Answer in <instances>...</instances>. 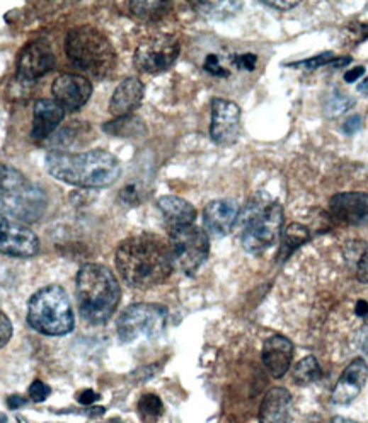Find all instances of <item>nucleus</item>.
Returning a JSON list of instances; mask_svg holds the SVG:
<instances>
[{
    "mask_svg": "<svg viewBox=\"0 0 368 423\" xmlns=\"http://www.w3.org/2000/svg\"><path fill=\"white\" fill-rule=\"evenodd\" d=\"M237 217H239V205L234 200H213L205 207L203 211V224L206 234L213 238H223L234 229Z\"/></svg>",
    "mask_w": 368,
    "mask_h": 423,
    "instance_id": "obj_17",
    "label": "nucleus"
},
{
    "mask_svg": "<svg viewBox=\"0 0 368 423\" xmlns=\"http://www.w3.org/2000/svg\"><path fill=\"white\" fill-rule=\"evenodd\" d=\"M65 111L55 99H38L33 111V128L31 138L35 142L46 141L58 125L62 123Z\"/></svg>",
    "mask_w": 368,
    "mask_h": 423,
    "instance_id": "obj_19",
    "label": "nucleus"
},
{
    "mask_svg": "<svg viewBox=\"0 0 368 423\" xmlns=\"http://www.w3.org/2000/svg\"><path fill=\"white\" fill-rule=\"evenodd\" d=\"M308 238H311V234H308L307 227L300 226V224H290V226L281 232V244L280 253H278V261L289 260L291 253L297 251L300 246H303Z\"/></svg>",
    "mask_w": 368,
    "mask_h": 423,
    "instance_id": "obj_23",
    "label": "nucleus"
},
{
    "mask_svg": "<svg viewBox=\"0 0 368 423\" xmlns=\"http://www.w3.org/2000/svg\"><path fill=\"white\" fill-rule=\"evenodd\" d=\"M263 363L274 379H280L290 369L294 358V345L289 338L274 335L264 341L263 345Z\"/></svg>",
    "mask_w": 368,
    "mask_h": 423,
    "instance_id": "obj_18",
    "label": "nucleus"
},
{
    "mask_svg": "<svg viewBox=\"0 0 368 423\" xmlns=\"http://www.w3.org/2000/svg\"><path fill=\"white\" fill-rule=\"evenodd\" d=\"M334 58H336V57H334V53H320L314 58H308V60L295 63V65L306 67V69H319V67L331 65V63L334 62Z\"/></svg>",
    "mask_w": 368,
    "mask_h": 423,
    "instance_id": "obj_31",
    "label": "nucleus"
},
{
    "mask_svg": "<svg viewBox=\"0 0 368 423\" xmlns=\"http://www.w3.org/2000/svg\"><path fill=\"white\" fill-rule=\"evenodd\" d=\"M52 92L63 111L74 113L91 99L92 84L86 75L62 74L60 77L55 79Z\"/></svg>",
    "mask_w": 368,
    "mask_h": 423,
    "instance_id": "obj_14",
    "label": "nucleus"
},
{
    "mask_svg": "<svg viewBox=\"0 0 368 423\" xmlns=\"http://www.w3.org/2000/svg\"><path fill=\"white\" fill-rule=\"evenodd\" d=\"M358 92H362V94H367L368 96V77L363 80L362 84L358 86Z\"/></svg>",
    "mask_w": 368,
    "mask_h": 423,
    "instance_id": "obj_41",
    "label": "nucleus"
},
{
    "mask_svg": "<svg viewBox=\"0 0 368 423\" xmlns=\"http://www.w3.org/2000/svg\"><path fill=\"white\" fill-rule=\"evenodd\" d=\"M167 309L160 304H133L121 312L118 319V336L123 344L154 340L166 329Z\"/></svg>",
    "mask_w": 368,
    "mask_h": 423,
    "instance_id": "obj_8",
    "label": "nucleus"
},
{
    "mask_svg": "<svg viewBox=\"0 0 368 423\" xmlns=\"http://www.w3.org/2000/svg\"><path fill=\"white\" fill-rule=\"evenodd\" d=\"M359 126H362V118H359L358 115H355V116L348 118V120L342 123V130H345L346 133L351 135V133L357 132V130H359Z\"/></svg>",
    "mask_w": 368,
    "mask_h": 423,
    "instance_id": "obj_36",
    "label": "nucleus"
},
{
    "mask_svg": "<svg viewBox=\"0 0 368 423\" xmlns=\"http://www.w3.org/2000/svg\"><path fill=\"white\" fill-rule=\"evenodd\" d=\"M240 135V109L232 101L215 97L211 101L210 137L217 145H232Z\"/></svg>",
    "mask_w": 368,
    "mask_h": 423,
    "instance_id": "obj_12",
    "label": "nucleus"
},
{
    "mask_svg": "<svg viewBox=\"0 0 368 423\" xmlns=\"http://www.w3.org/2000/svg\"><path fill=\"white\" fill-rule=\"evenodd\" d=\"M55 67V55L52 46L45 40H35L24 46L18 60V79L23 84H31L43 77Z\"/></svg>",
    "mask_w": 368,
    "mask_h": 423,
    "instance_id": "obj_13",
    "label": "nucleus"
},
{
    "mask_svg": "<svg viewBox=\"0 0 368 423\" xmlns=\"http://www.w3.org/2000/svg\"><path fill=\"white\" fill-rule=\"evenodd\" d=\"M232 62L235 63L239 69H244V70H255L256 69V63H257V57L255 53H244V55H237V57L232 58Z\"/></svg>",
    "mask_w": 368,
    "mask_h": 423,
    "instance_id": "obj_33",
    "label": "nucleus"
},
{
    "mask_svg": "<svg viewBox=\"0 0 368 423\" xmlns=\"http://www.w3.org/2000/svg\"><path fill=\"white\" fill-rule=\"evenodd\" d=\"M365 74V67H357V69H351L345 74L346 82H357V80Z\"/></svg>",
    "mask_w": 368,
    "mask_h": 423,
    "instance_id": "obj_37",
    "label": "nucleus"
},
{
    "mask_svg": "<svg viewBox=\"0 0 368 423\" xmlns=\"http://www.w3.org/2000/svg\"><path fill=\"white\" fill-rule=\"evenodd\" d=\"M137 410L143 423H155L162 417L164 405L157 395H143L138 401Z\"/></svg>",
    "mask_w": 368,
    "mask_h": 423,
    "instance_id": "obj_27",
    "label": "nucleus"
},
{
    "mask_svg": "<svg viewBox=\"0 0 368 423\" xmlns=\"http://www.w3.org/2000/svg\"><path fill=\"white\" fill-rule=\"evenodd\" d=\"M157 203L164 219H166L169 229H174V227L181 226H191V224H194L196 210H194L191 203L186 202L184 198L167 194V197L159 198Z\"/></svg>",
    "mask_w": 368,
    "mask_h": 423,
    "instance_id": "obj_22",
    "label": "nucleus"
},
{
    "mask_svg": "<svg viewBox=\"0 0 368 423\" xmlns=\"http://www.w3.org/2000/svg\"><path fill=\"white\" fill-rule=\"evenodd\" d=\"M283 227V209L280 203H255L245 209L242 226V246L252 255L272 248L280 238Z\"/></svg>",
    "mask_w": 368,
    "mask_h": 423,
    "instance_id": "obj_7",
    "label": "nucleus"
},
{
    "mask_svg": "<svg viewBox=\"0 0 368 423\" xmlns=\"http://www.w3.org/2000/svg\"><path fill=\"white\" fill-rule=\"evenodd\" d=\"M28 323L46 336H63L74 329L75 319L67 292L60 285H46L33 294L28 306Z\"/></svg>",
    "mask_w": 368,
    "mask_h": 423,
    "instance_id": "obj_6",
    "label": "nucleus"
},
{
    "mask_svg": "<svg viewBox=\"0 0 368 423\" xmlns=\"http://www.w3.org/2000/svg\"><path fill=\"white\" fill-rule=\"evenodd\" d=\"M40 251V239L26 224L0 215V253L14 258H33Z\"/></svg>",
    "mask_w": 368,
    "mask_h": 423,
    "instance_id": "obj_11",
    "label": "nucleus"
},
{
    "mask_svg": "<svg viewBox=\"0 0 368 423\" xmlns=\"http://www.w3.org/2000/svg\"><path fill=\"white\" fill-rule=\"evenodd\" d=\"M121 290L114 273L103 265L87 263L77 273L80 314L91 324H103L116 311Z\"/></svg>",
    "mask_w": 368,
    "mask_h": 423,
    "instance_id": "obj_3",
    "label": "nucleus"
},
{
    "mask_svg": "<svg viewBox=\"0 0 368 423\" xmlns=\"http://www.w3.org/2000/svg\"><path fill=\"white\" fill-rule=\"evenodd\" d=\"M331 423H358V422H355V420H350V418H342V417H336V418H333V420H331Z\"/></svg>",
    "mask_w": 368,
    "mask_h": 423,
    "instance_id": "obj_42",
    "label": "nucleus"
},
{
    "mask_svg": "<svg viewBox=\"0 0 368 423\" xmlns=\"http://www.w3.org/2000/svg\"><path fill=\"white\" fill-rule=\"evenodd\" d=\"M179 41L171 35L152 36L143 40L135 52V65L145 74H160L174 65L179 57Z\"/></svg>",
    "mask_w": 368,
    "mask_h": 423,
    "instance_id": "obj_10",
    "label": "nucleus"
},
{
    "mask_svg": "<svg viewBox=\"0 0 368 423\" xmlns=\"http://www.w3.org/2000/svg\"><path fill=\"white\" fill-rule=\"evenodd\" d=\"M12 336V323L11 319L0 311V348H4L7 344H9Z\"/></svg>",
    "mask_w": 368,
    "mask_h": 423,
    "instance_id": "obj_32",
    "label": "nucleus"
},
{
    "mask_svg": "<svg viewBox=\"0 0 368 423\" xmlns=\"http://www.w3.org/2000/svg\"><path fill=\"white\" fill-rule=\"evenodd\" d=\"M50 392H52V388H50L48 384H45L43 380H35V383L29 386V397H31L33 401H36V403H43L46 397L50 396Z\"/></svg>",
    "mask_w": 368,
    "mask_h": 423,
    "instance_id": "obj_30",
    "label": "nucleus"
},
{
    "mask_svg": "<svg viewBox=\"0 0 368 423\" xmlns=\"http://www.w3.org/2000/svg\"><path fill=\"white\" fill-rule=\"evenodd\" d=\"M116 268L126 285L147 290L171 277L174 258L166 239L140 232L121 241L116 249Z\"/></svg>",
    "mask_w": 368,
    "mask_h": 423,
    "instance_id": "obj_1",
    "label": "nucleus"
},
{
    "mask_svg": "<svg viewBox=\"0 0 368 423\" xmlns=\"http://www.w3.org/2000/svg\"><path fill=\"white\" fill-rule=\"evenodd\" d=\"M7 422V417L4 413H0V423H6Z\"/></svg>",
    "mask_w": 368,
    "mask_h": 423,
    "instance_id": "obj_43",
    "label": "nucleus"
},
{
    "mask_svg": "<svg viewBox=\"0 0 368 423\" xmlns=\"http://www.w3.org/2000/svg\"><path fill=\"white\" fill-rule=\"evenodd\" d=\"M329 211L346 226L368 224V193H340L329 200Z\"/></svg>",
    "mask_w": 368,
    "mask_h": 423,
    "instance_id": "obj_15",
    "label": "nucleus"
},
{
    "mask_svg": "<svg viewBox=\"0 0 368 423\" xmlns=\"http://www.w3.org/2000/svg\"><path fill=\"white\" fill-rule=\"evenodd\" d=\"M368 379V366L363 358H355L342 370L340 380L333 389L331 401L334 405H350L365 388Z\"/></svg>",
    "mask_w": 368,
    "mask_h": 423,
    "instance_id": "obj_16",
    "label": "nucleus"
},
{
    "mask_svg": "<svg viewBox=\"0 0 368 423\" xmlns=\"http://www.w3.org/2000/svg\"><path fill=\"white\" fill-rule=\"evenodd\" d=\"M143 99V84L138 79L128 77L114 89L109 111L113 116H130L138 108Z\"/></svg>",
    "mask_w": 368,
    "mask_h": 423,
    "instance_id": "obj_20",
    "label": "nucleus"
},
{
    "mask_svg": "<svg viewBox=\"0 0 368 423\" xmlns=\"http://www.w3.org/2000/svg\"><path fill=\"white\" fill-rule=\"evenodd\" d=\"M45 164L46 171L58 181L80 188H106L121 175L120 160L101 149L79 154L53 150L46 154Z\"/></svg>",
    "mask_w": 368,
    "mask_h": 423,
    "instance_id": "obj_2",
    "label": "nucleus"
},
{
    "mask_svg": "<svg viewBox=\"0 0 368 423\" xmlns=\"http://www.w3.org/2000/svg\"><path fill=\"white\" fill-rule=\"evenodd\" d=\"M7 405H9V408H11V410H18L19 406H24V405H26V400H24L23 396H18V395H16V396H11V397H9V401H7Z\"/></svg>",
    "mask_w": 368,
    "mask_h": 423,
    "instance_id": "obj_38",
    "label": "nucleus"
},
{
    "mask_svg": "<svg viewBox=\"0 0 368 423\" xmlns=\"http://www.w3.org/2000/svg\"><path fill=\"white\" fill-rule=\"evenodd\" d=\"M351 103H353V101H350L345 94H338V96L329 97L328 106H325V109H328V115L329 116L341 115L342 111H346V109H348V106Z\"/></svg>",
    "mask_w": 368,
    "mask_h": 423,
    "instance_id": "obj_28",
    "label": "nucleus"
},
{
    "mask_svg": "<svg viewBox=\"0 0 368 423\" xmlns=\"http://www.w3.org/2000/svg\"><path fill=\"white\" fill-rule=\"evenodd\" d=\"M65 52L72 65L92 79H104L116 65L111 41L92 26L74 28L67 35Z\"/></svg>",
    "mask_w": 368,
    "mask_h": 423,
    "instance_id": "obj_5",
    "label": "nucleus"
},
{
    "mask_svg": "<svg viewBox=\"0 0 368 423\" xmlns=\"http://www.w3.org/2000/svg\"><path fill=\"white\" fill-rule=\"evenodd\" d=\"M357 275H358V280L368 283V248L362 253V256H359Z\"/></svg>",
    "mask_w": 368,
    "mask_h": 423,
    "instance_id": "obj_34",
    "label": "nucleus"
},
{
    "mask_svg": "<svg viewBox=\"0 0 368 423\" xmlns=\"http://www.w3.org/2000/svg\"><path fill=\"white\" fill-rule=\"evenodd\" d=\"M203 69H205L211 75H217V77H227L228 75V70L223 69V65L220 63V57L215 53H210L208 57L205 58Z\"/></svg>",
    "mask_w": 368,
    "mask_h": 423,
    "instance_id": "obj_29",
    "label": "nucleus"
},
{
    "mask_svg": "<svg viewBox=\"0 0 368 423\" xmlns=\"http://www.w3.org/2000/svg\"><path fill=\"white\" fill-rule=\"evenodd\" d=\"M104 132L114 135V137H135L143 132V125L138 118L135 116H121L114 121H109L103 126Z\"/></svg>",
    "mask_w": 368,
    "mask_h": 423,
    "instance_id": "obj_24",
    "label": "nucleus"
},
{
    "mask_svg": "<svg viewBox=\"0 0 368 423\" xmlns=\"http://www.w3.org/2000/svg\"><path fill=\"white\" fill-rule=\"evenodd\" d=\"M97 400H99V395L92 391V389H84L82 392L77 395V401L80 405H92Z\"/></svg>",
    "mask_w": 368,
    "mask_h": 423,
    "instance_id": "obj_35",
    "label": "nucleus"
},
{
    "mask_svg": "<svg viewBox=\"0 0 368 423\" xmlns=\"http://www.w3.org/2000/svg\"><path fill=\"white\" fill-rule=\"evenodd\" d=\"M269 6H273L274 9H291L297 6V2H269Z\"/></svg>",
    "mask_w": 368,
    "mask_h": 423,
    "instance_id": "obj_39",
    "label": "nucleus"
},
{
    "mask_svg": "<svg viewBox=\"0 0 368 423\" xmlns=\"http://www.w3.org/2000/svg\"><path fill=\"white\" fill-rule=\"evenodd\" d=\"M291 396L285 388H273L266 392L260 408V423H289Z\"/></svg>",
    "mask_w": 368,
    "mask_h": 423,
    "instance_id": "obj_21",
    "label": "nucleus"
},
{
    "mask_svg": "<svg viewBox=\"0 0 368 423\" xmlns=\"http://www.w3.org/2000/svg\"><path fill=\"white\" fill-rule=\"evenodd\" d=\"M169 246H171L174 265L186 275H194L205 263L210 253L208 234L191 226H181L169 229Z\"/></svg>",
    "mask_w": 368,
    "mask_h": 423,
    "instance_id": "obj_9",
    "label": "nucleus"
},
{
    "mask_svg": "<svg viewBox=\"0 0 368 423\" xmlns=\"http://www.w3.org/2000/svg\"><path fill=\"white\" fill-rule=\"evenodd\" d=\"M357 314L358 316H368V304L365 302V300H358L357 302Z\"/></svg>",
    "mask_w": 368,
    "mask_h": 423,
    "instance_id": "obj_40",
    "label": "nucleus"
},
{
    "mask_svg": "<svg viewBox=\"0 0 368 423\" xmlns=\"http://www.w3.org/2000/svg\"><path fill=\"white\" fill-rule=\"evenodd\" d=\"M48 207L46 193L16 167L0 164V215L23 224L36 222Z\"/></svg>",
    "mask_w": 368,
    "mask_h": 423,
    "instance_id": "obj_4",
    "label": "nucleus"
},
{
    "mask_svg": "<svg viewBox=\"0 0 368 423\" xmlns=\"http://www.w3.org/2000/svg\"><path fill=\"white\" fill-rule=\"evenodd\" d=\"M320 375H323V369H320L319 362L312 355H307L306 358H302L294 369V379L297 384L317 383Z\"/></svg>",
    "mask_w": 368,
    "mask_h": 423,
    "instance_id": "obj_25",
    "label": "nucleus"
},
{
    "mask_svg": "<svg viewBox=\"0 0 368 423\" xmlns=\"http://www.w3.org/2000/svg\"><path fill=\"white\" fill-rule=\"evenodd\" d=\"M167 9H169L167 2H150V0H147V2L130 4V11H132L135 18H138L140 21H147V23L160 19L164 14H166Z\"/></svg>",
    "mask_w": 368,
    "mask_h": 423,
    "instance_id": "obj_26",
    "label": "nucleus"
}]
</instances>
